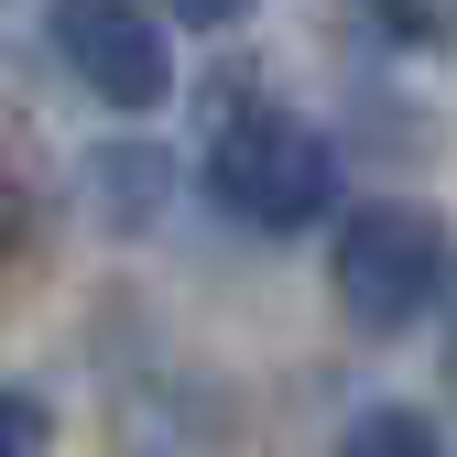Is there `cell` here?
<instances>
[{"instance_id":"277c9868","label":"cell","mask_w":457,"mask_h":457,"mask_svg":"<svg viewBox=\"0 0 457 457\" xmlns=\"http://www.w3.org/2000/svg\"><path fill=\"white\" fill-rule=\"evenodd\" d=\"M87 196H98L109 228H142L163 196H175V163H163L153 142H120V153H98V163H87Z\"/></svg>"},{"instance_id":"6da1fadb","label":"cell","mask_w":457,"mask_h":457,"mask_svg":"<svg viewBox=\"0 0 457 457\" xmlns=\"http://www.w3.org/2000/svg\"><path fill=\"white\" fill-rule=\"evenodd\" d=\"M207 196L240 218V228H316L337 207V153L316 120H295V109H240L218 142H207Z\"/></svg>"},{"instance_id":"ba28073f","label":"cell","mask_w":457,"mask_h":457,"mask_svg":"<svg viewBox=\"0 0 457 457\" xmlns=\"http://www.w3.org/2000/svg\"><path fill=\"white\" fill-rule=\"evenodd\" d=\"M446 381H457V295H446Z\"/></svg>"},{"instance_id":"3957f363","label":"cell","mask_w":457,"mask_h":457,"mask_svg":"<svg viewBox=\"0 0 457 457\" xmlns=\"http://www.w3.org/2000/svg\"><path fill=\"white\" fill-rule=\"evenodd\" d=\"M54 54H66L77 87L109 98V109H163V87H175L163 33L142 12H120V0H66V12H54Z\"/></svg>"},{"instance_id":"52a82bcc","label":"cell","mask_w":457,"mask_h":457,"mask_svg":"<svg viewBox=\"0 0 457 457\" xmlns=\"http://www.w3.org/2000/svg\"><path fill=\"white\" fill-rule=\"evenodd\" d=\"M12 240H22V186L0 175V262H12Z\"/></svg>"},{"instance_id":"7a4b0ae2","label":"cell","mask_w":457,"mask_h":457,"mask_svg":"<svg viewBox=\"0 0 457 457\" xmlns=\"http://www.w3.org/2000/svg\"><path fill=\"white\" fill-rule=\"evenodd\" d=\"M327 283H337V305H349L370 337H403V327L446 295V228H436L425 207H403V196H370L349 228H337Z\"/></svg>"},{"instance_id":"8992f818","label":"cell","mask_w":457,"mask_h":457,"mask_svg":"<svg viewBox=\"0 0 457 457\" xmlns=\"http://www.w3.org/2000/svg\"><path fill=\"white\" fill-rule=\"evenodd\" d=\"M44 446H54L44 403H33V392H0V457H44Z\"/></svg>"},{"instance_id":"5b68a950","label":"cell","mask_w":457,"mask_h":457,"mask_svg":"<svg viewBox=\"0 0 457 457\" xmlns=\"http://www.w3.org/2000/svg\"><path fill=\"white\" fill-rule=\"evenodd\" d=\"M337 457H446V436H436V414H414V403H370V414L337 425Z\"/></svg>"}]
</instances>
